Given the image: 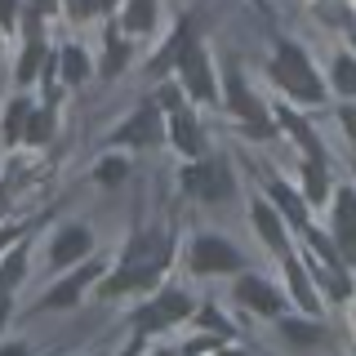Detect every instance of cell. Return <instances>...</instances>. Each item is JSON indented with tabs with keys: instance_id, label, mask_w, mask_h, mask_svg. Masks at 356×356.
Here are the masks:
<instances>
[{
	"instance_id": "52a82bcc",
	"label": "cell",
	"mask_w": 356,
	"mask_h": 356,
	"mask_svg": "<svg viewBox=\"0 0 356 356\" xmlns=\"http://www.w3.org/2000/svg\"><path fill=\"white\" fill-rule=\"evenodd\" d=\"M192 267L196 272H236L241 250L222 236H196L192 241Z\"/></svg>"
},
{
	"instance_id": "4dcf8cb0",
	"label": "cell",
	"mask_w": 356,
	"mask_h": 356,
	"mask_svg": "<svg viewBox=\"0 0 356 356\" xmlns=\"http://www.w3.org/2000/svg\"><path fill=\"white\" fill-rule=\"evenodd\" d=\"M18 18V0H0V27H14Z\"/></svg>"
},
{
	"instance_id": "6da1fadb",
	"label": "cell",
	"mask_w": 356,
	"mask_h": 356,
	"mask_svg": "<svg viewBox=\"0 0 356 356\" xmlns=\"http://www.w3.org/2000/svg\"><path fill=\"white\" fill-rule=\"evenodd\" d=\"M165 263H170V254H165V241H161V236L134 241V250L125 254V267H120V272L103 285V298H107V294H129V289L152 285L156 276H161Z\"/></svg>"
},
{
	"instance_id": "277c9868",
	"label": "cell",
	"mask_w": 356,
	"mask_h": 356,
	"mask_svg": "<svg viewBox=\"0 0 356 356\" xmlns=\"http://www.w3.org/2000/svg\"><path fill=\"white\" fill-rule=\"evenodd\" d=\"M178 76H183L187 94L200 98V103H214V72H209V58L196 40H187V49L178 54Z\"/></svg>"
},
{
	"instance_id": "7402d4cb",
	"label": "cell",
	"mask_w": 356,
	"mask_h": 356,
	"mask_svg": "<svg viewBox=\"0 0 356 356\" xmlns=\"http://www.w3.org/2000/svg\"><path fill=\"white\" fill-rule=\"evenodd\" d=\"M125 174H129V161H125V156H103V161L94 165V178H98V183H107V187L125 183Z\"/></svg>"
},
{
	"instance_id": "7a4b0ae2",
	"label": "cell",
	"mask_w": 356,
	"mask_h": 356,
	"mask_svg": "<svg viewBox=\"0 0 356 356\" xmlns=\"http://www.w3.org/2000/svg\"><path fill=\"white\" fill-rule=\"evenodd\" d=\"M272 76H276V85H281L289 98H298V103H321V94H325L316 67L307 63V54L298 49V44H281V49H276Z\"/></svg>"
},
{
	"instance_id": "9c48e42d",
	"label": "cell",
	"mask_w": 356,
	"mask_h": 356,
	"mask_svg": "<svg viewBox=\"0 0 356 356\" xmlns=\"http://www.w3.org/2000/svg\"><path fill=\"white\" fill-rule=\"evenodd\" d=\"M334 245H339L343 263H356V192L343 187L334 196Z\"/></svg>"
},
{
	"instance_id": "4316f807",
	"label": "cell",
	"mask_w": 356,
	"mask_h": 356,
	"mask_svg": "<svg viewBox=\"0 0 356 356\" xmlns=\"http://www.w3.org/2000/svg\"><path fill=\"white\" fill-rule=\"evenodd\" d=\"M22 267H27V254L14 250V254L5 259V267H0V289H14V285L22 281Z\"/></svg>"
},
{
	"instance_id": "d4e9b609",
	"label": "cell",
	"mask_w": 356,
	"mask_h": 356,
	"mask_svg": "<svg viewBox=\"0 0 356 356\" xmlns=\"http://www.w3.org/2000/svg\"><path fill=\"white\" fill-rule=\"evenodd\" d=\"M85 76H89L85 49H67V54H63V81H67V85H81Z\"/></svg>"
},
{
	"instance_id": "836d02e7",
	"label": "cell",
	"mask_w": 356,
	"mask_h": 356,
	"mask_svg": "<svg viewBox=\"0 0 356 356\" xmlns=\"http://www.w3.org/2000/svg\"><path fill=\"white\" fill-rule=\"evenodd\" d=\"M343 125H348V129L356 134V116H352V111H343Z\"/></svg>"
},
{
	"instance_id": "5b68a950",
	"label": "cell",
	"mask_w": 356,
	"mask_h": 356,
	"mask_svg": "<svg viewBox=\"0 0 356 356\" xmlns=\"http://www.w3.org/2000/svg\"><path fill=\"white\" fill-rule=\"evenodd\" d=\"M227 107H232V116H241L245 125H250L254 138H267V134H272V125H267V116H263V103L250 94V89H245L236 67L227 72Z\"/></svg>"
},
{
	"instance_id": "e575fe53",
	"label": "cell",
	"mask_w": 356,
	"mask_h": 356,
	"mask_svg": "<svg viewBox=\"0 0 356 356\" xmlns=\"http://www.w3.org/2000/svg\"><path fill=\"white\" fill-rule=\"evenodd\" d=\"M5 205H9V192H5V187H0V214H5Z\"/></svg>"
},
{
	"instance_id": "3957f363",
	"label": "cell",
	"mask_w": 356,
	"mask_h": 356,
	"mask_svg": "<svg viewBox=\"0 0 356 356\" xmlns=\"http://www.w3.org/2000/svg\"><path fill=\"white\" fill-rule=\"evenodd\" d=\"M187 312H192V298H187L183 289H165L161 298H152L147 307L134 312V325H138L143 334H147V330H165V325H174V321H183Z\"/></svg>"
},
{
	"instance_id": "83f0119b",
	"label": "cell",
	"mask_w": 356,
	"mask_h": 356,
	"mask_svg": "<svg viewBox=\"0 0 356 356\" xmlns=\"http://www.w3.org/2000/svg\"><path fill=\"white\" fill-rule=\"evenodd\" d=\"M125 40H116L111 36V49H107V58H103V76H120V67H125Z\"/></svg>"
},
{
	"instance_id": "d590c367",
	"label": "cell",
	"mask_w": 356,
	"mask_h": 356,
	"mask_svg": "<svg viewBox=\"0 0 356 356\" xmlns=\"http://www.w3.org/2000/svg\"><path fill=\"white\" fill-rule=\"evenodd\" d=\"M0 44H5V40H0Z\"/></svg>"
},
{
	"instance_id": "cb8c5ba5",
	"label": "cell",
	"mask_w": 356,
	"mask_h": 356,
	"mask_svg": "<svg viewBox=\"0 0 356 356\" xmlns=\"http://www.w3.org/2000/svg\"><path fill=\"white\" fill-rule=\"evenodd\" d=\"M40 58H44V40H40V31H36V36H31V44H27V54H22V63H18V81H22V85L36 81Z\"/></svg>"
},
{
	"instance_id": "484cf974",
	"label": "cell",
	"mask_w": 356,
	"mask_h": 356,
	"mask_svg": "<svg viewBox=\"0 0 356 356\" xmlns=\"http://www.w3.org/2000/svg\"><path fill=\"white\" fill-rule=\"evenodd\" d=\"M289 285H294V298L303 303L307 312L316 307V294H312V285H307V276H303V267H298L294 259H289Z\"/></svg>"
},
{
	"instance_id": "8fae6325",
	"label": "cell",
	"mask_w": 356,
	"mask_h": 356,
	"mask_svg": "<svg viewBox=\"0 0 356 356\" xmlns=\"http://www.w3.org/2000/svg\"><path fill=\"white\" fill-rule=\"evenodd\" d=\"M170 138H174V147L187 152V156H200V152H205V134H200L196 116H192L187 107L170 111Z\"/></svg>"
},
{
	"instance_id": "8992f818",
	"label": "cell",
	"mask_w": 356,
	"mask_h": 356,
	"mask_svg": "<svg viewBox=\"0 0 356 356\" xmlns=\"http://www.w3.org/2000/svg\"><path fill=\"white\" fill-rule=\"evenodd\" d=\"M161 138H165V129H161V103H143V107L125 120V125L116 129V138H111V143H129V147H156Z\"/></svg>"
},
{
	"instance_id": "f546056e",
	"label": "cell",
	"mask_w": 356,
	"mask_h": 356,
	"mask_svg": "<svg viewBox=\"0 0 356 356\" xmlns=\"http://www.w3.org/2000/svg\"><path fill=\"white\" fill-rule=\"evenodd\" d=\"M156 103H161L165 111H178V107H183V94H178V89H174V85H165V89H161V94H156Z\"/></svg>"
},
{
	"instance_id": "603a6c76",
	"label": "cell",
	"mask_w": 356,
	"mask_h": 356,
	"mask_svg": "<svg viewBox=\"0 0 356 356\" xmlns=\"http://www.w3.org/2000/svg\"><path fill=\"white\" fill-rule=\"evenodd\" d=\"M27 116H31V103H27V98H14V103H9V116H5V143H18L22 138Z\"/></svg>"
},
{
	"instance_id": "4fadbf2b",
	"label": "cell",
	"mask_w": 356,
	"mask_h": 356,
	"mask_svg": "<svg viewBox=\"0 0 356 356\" xmlns=\"http://www.w3.org/2000/svg\"><path fill=\"white\" fill-rule=\"evenodd\" d=\"M89 227H67L58 232V241H54V267H67V263H85L89 259Z\"/></svg>"
},
{
	"instance_id": "ffe728a7",
	"label": "cell",
	"mask_w": 356,
	"mask_h": 356,
	"mask_svg": "<svg viewBox=\"0 0 356 356\" xmlns=\"http://www.w3.org/2000/svg\"><path fill=\"white\" fill-rule=\"evenodd\" d=\"M49 134H54V111L49 107H31L22 138H27V143H49Z\"/></svg>"
},
{
	"instance_id": "30bf717a",
	"label": "cell",
	"mask_w": 356,
	"mask_h": 356,
	"mask_svg": "<svg viewBox=\"0 0 356 356\" xmlns=\"http://www.w3.org/2000/svg\"><path fill=\"white\" fill-rule=\"evenodd\" d=\"M236 298L245 307H254V312H263V316H276L285 303H281V289H276L272 281H263V276H245V281L236 285Z\"/></svg>"
},
{
	"instance_id": "5bb4252c",
	"label": "cell",
	"mask_w": 356,
	"mask_h": 356,
	"mask_svg": "<svg viewBox=\"0 0 356 356\" xmlns=\"http://www.w3.org/2000/svg\"><path fill=\"white\" fill-rule=\"evenodd\" d=\"M267 200H272L276 209H281V214L289 218V222H298V227H303L307 222V200L294 192V187H285L281 178H272V183H267Z\"/></svg>"
},
{
	"instance_id": "ac0fdd59",
	"label": "cell",
	"mask_w": 356,
	"mask_h": 356,
	"mask_svg": "<svg viewBox=\"0 0 356 356\" xmlns=\"http://www.w3.org/2000/svg\"><path fill=\"white\" fill-rule=\"evenodd\" d=\"M281 334H285L289 343H298V348H307V343H321V334H325V330H321V321H312V325H307V321L285 316L281 321Z\"/></svg>"
},
{
	"instance_id": "7c38bea8",
	"label": "cell",
	"mask_w": 356,
	"mask_h": 356,
	"mask_svg": "<svg viewBox=\"0 0 356 356\" xmlns=\"http://www.w3.org/2000/svg\"><path fill=\"white\" fill-rule=\"evenodd\" d=\"M254 227H259L263 241L285 259V250H289V241H285V214L272 205V200H259V205H254Z\"/></svg>"
},
{
	"instance_id": "9a60e30c",
	"label": "cell",
	"mask_w": 356,
	"mask_h": 356,
	"mask_svg": "<svg viewBox=\"0 0 356 356\" xmlns=\"http://www.w3.org/2000/svg\"><path fill=\"white\" fill-rule=\"evenodd\" d=\"M94 276H98V263H85L81 272H76V276H67V281H63L58 289H49L40 307H49V312H54V307H72L76 298H81V285H85V281H94Z\"/></svg>"
},
{
	"instance_id": "1f68e13d",
	"label": "cell",
	"mask_w": 356,
	"mask_h": 356,
	"mask_svg": "<svg viewBox=\"0 0 356 356\" xmlns=\"http://www.w3.org/2000/svg\"><path fill=\"white\" fill-rule=\"evenodd\" d=\"M200 325H209V330H222V334H227V321H222L214 307H205V316H200ZM227 339H232V334H227Z\"/></svg>"
},
{
	"instance_id": "ba28073f",
	"label": "cell",
	"mask_w": 356,
	"mask_h": 356,
	"mask_svg": "<svg viewBox=\"0 0 356 356\" xmlns=\"http://www.w3.org/2000/svg\"><path fill=\"white\" fill-rule=\"evenodd\" d=\"M183 187L200 200H227L232 192V178H227V165L222 161H205V165H192L183 174Z\"/></svg>"
},
{
	"instance_id": "2e32d148",
	"label": "cell",
	"mask_w": 356,
	"mask_h": 356,
	"mask_svg": "<svg viewBox=\"0 0 356 356\" xmlns=\"http://www.w3.org/2000/svg\"><path fill=\"white\" fill-rule=\"evenodd\" d=\"M303 192H307V200H325L330 196V174H325V161H321V156H307V165H303Z\"/></svg>"
},
{
	"instance_id": "44dd1931",
	"label": "cell",
	"mask_w": 356,
	"mask_h": 356,
	"mask_svg": "<svg viewBox=\"0 0 356 356\" xmlns=\"http://www.w3.org/2000/svg\"><path fill=\"white\" fill-rule=\"evenodd\" d=\"M334 89L356 98V58L352 54H339V58H334Z\"/></svg>"
},
{
	"instance_id": "e0dca14e",
	"label": "cell",
	"mask_w": 356,
	"mask_h": 356,
	"mask_svg": "<svg viewBox=\"0 0 356 356\" xmlns=\"http://www.w3.org/2000/svg\"><path fill=\"white\" fill-rule=\"evenodd\" d=\"M152 22H156V0H129L125 5V31L129 36L152 31Z\"/></svg>"
},
{
	"instance_id": "d6a6232c",
	"label": "cell",
	"mask_w": 356,
	"mask_h": 356,
	"mask_svg": "<svg viewBox=\"0 0 356 356\" xmlns=\"http://www.w3.org/2000/svg\"><path fill=\"white\" fill-rule=\"evenodd\" d=\"M54 9H58V0H31V14H54Z\"/></svg>"
},
{
	"instance_id": "f1b7e54d",
	"label": "cell",
	"mask_w": 356,
	"mask_h": 356,
	"mask_svg": "<svg viewBox=\"0 0 356 356\" xmlns=\"http://www.w3.org/2000/svg\"><path fill=\"white\" fill-rule=\"evenodd\" d=\"M116 0H72V14L76 18H89V14H107Z\"/></svg>"
},
{
	"instance_id": "d6986e66",
	"label": "cell",
	"mask_w": 356,
	"mask_h": 356,
	"mask_svg": "<svg viewBox=\"0 0 356 356\" xmlns=\"http://www.w3.org/2000/svg\"><path fill=\"white\" fill-rule=\"evenodd\" d=\"M281 129H289V134H294V138L303 143V152H307V156H321V147H316V134H312V125H307V120H298L294 111H285V107H281ZM321 161H325V156H321Z\"/></svg>"
}]
</instances>
